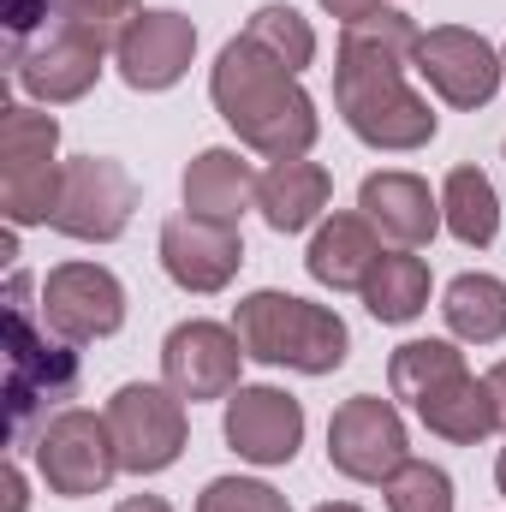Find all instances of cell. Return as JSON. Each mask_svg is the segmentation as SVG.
I'll return each mask as SVG.
<instances>
[{
  "label": "cell",
  "instance_id": "obj_1",
  "mask_svg": "<svg viewBox=\"0 0 506 512\" xmlns=\"http://www.w3.org/2000/svg\"><path fill=\"white\" fill-rule=\"evenodd\" d=\"M423 30L405 18V12H370V18H352L340 30V54H334V108L346 131L370 149L387 155H405V149H423L435 137V114L429 102L405 84V66L417 54Z\"/></svg>",
  "mask_w": 506,
  "mask_h": 512
},
{
  "label": "cell",
  "instance_id": "obj_2",
  "mask_svg": "<svg viewBox=\"0 0 506 512\" xmlns=\"http://www.w3.org/2000/svg\"><path fill=\"white\" fill-rule=\"evenodd\" d=\"M209 96L215 114L239 131V143L268 155V161H298L316 143V102L298 84V72H286L274 54H262L251 36H233L209 72Z\"/></svg>",
  "mask_w": 506,
  "mask_h": 512
},
{
  "label": "cell",
  "instance_id": "obj_3",
  "mask_svg": "<svg viewBox=\"0 0 506 512\" xmlns=\"http://www.w3.org/2000/svg\"><path fill=\"white\" fill-rule=\"evenodd\" d=\"M233 334L245 346V358L274 364V370H298V376H334L352 352L346 322L328 304L292 298V292H251L233 310Z\"/></svg>",
  "mask_w": 506,
  "mask_h": 512
},
{
  "label": "cell",
  "instance_id": "obj_4",
  "mask_svg": "<svg viewBox=\"0 0 506 512\" xmlns=\"http://www.w3.org/2000/svg\"><path fill=\"white\" fill-rule=\"evenodd\" d=\"M72 387H78V358L36 334L30 274H12L6 280V411H12V435L24 441L36 399H66Z\"/></svg>",
  "mask_w": 506,
  "mask_h": 512
},
{
  "label": "cell",
  "instance_id": "obj_5",
  "mask_svg": "<svg viewBox=\"0 0 506 512\" xmlns=\"http://www.w3.org/2000/svg\"><path fill=\"white\" fill-rule=\"evenodd\" d=\"M108 429H114V447H120V471L131 477H155L167 471L179 453H185V399L161 382H126L114 399H108Z\"/></svg>",
  "mask_w": 506,
  "mask_h": 512
},
{
  "label": "cell",
  "instance_id": "obj_6",
  "mask_svg": "<svg viewBox=\"0 0 506 512\" xmlns=\"http://www.w3.org/2000/svg\"><path fill=\"white\" fill-rule=\"evenodd\" d=\"M131 209H137V179L114 155H78L66 161V179H60V203H54V233L66 239H84V245H114L131 227Z\"/></svg>",
  "mask_w": 506,
  "mask_h": 512
},
{
  "label": "cell",
  "instance_id": "obj_7",
  "mask_svg": "<svg viewBox=\"0 0 506 512\" xmlns=\"http://www.w3.org/2000/svg\"><path fill=\"white\" fill-rule=\"evenodd\" d=\"M36 471L66 501L102 495L114 483V471H120V447H114L108 417H96V411H60V417H48L42 435H36Z\"/></svg>",
  "mask_w": 506,
  "mask_h": 512
},
{
  "label": "cell",
  "instance_id": "obj_8",
  "mask_svg": "<svg viewBox=\"0 0 506 512\" xmlns=\"http://www.w3.org/2000/svg\"><path fill=\"white\" fill-rule=\"evenodd\" d=\"M42 322L66 346H90V340L120 334V322H126L120 274L102 268V262H60V268H48V280H42Z\"/></svg>",
  "mask_w": 506,
  "mask_h": 512
},
{
  "label": "cell",
  "instance_id": "obj_9",
  "mask_svg": "<svg viewBox=\"0 0 506 512\" xmlns=\"http://www.w3.org/2000/svg\"><path fill=\"white\" fill-rule=\"evenodd\" d=\"M405 459H411V447H405V417L393 411V399L358 393L328 417V465L340 477L387 483Z\"/></svg>",
  "mask_w": 506,
  "mask_h": 512
},
{
  "label": "cell",
  "instance_id": "obj_10",
  "mask_svg": "<svg viewBox=\"0 0 506 512\" xmlns=\"http://www.w3.org/2000/svg\"><path fill=\"white\" fill-rule=\"evenodd\" d=\"M411 66L423 72V84H429L447 108H489L495 90H501V78H506L501 54H495L477 30H465V24H435V30H423Z\"/></svg>",
  "mask_w": 506,
  "mask_h": 512
},
{
  "label": "cell",
  "instance_id": "obj_11",
  "mask_svg": "<svg viewBox=\"0 0 506 512\" xmlns=\"http://www.w3.org/2000/svg\"><path fill=\"white\" fill-rule=\"evenodd\" d=\"M239 370H245V346L233 328L221 322H179L161 340V376L179 399H233L239 393Z\"/></svg>",
  "mask_w": 506,
  "mask_h": 512
},
{
  "label": "cell",
  "instance_id": "obj_12",
  "mask_svg": "<svg viewBox=\"0 0 506 512\" xmlns=\"http://www.w3.org/2000/svg\"><path fill=\"white\" fill-rule=\"evenodd\" d=\"M102 60H108V36L60 18V30H54L48 42H36L30 54H12V72H18V84H24L36 102L60 108V102H78V96L96 90Z\"/></svg>",
  "mask_w": 506,
  "mask_h": 512
},
{
  "label": "cell",
  "instance_id": "obj_13",
  "mask_svg": "<svg viewBox=\"0 0 506 512\" xmlns=\"http://www.w3.org/2000/svg\"><path fill=\"white\" fill-rule=\"evenodd\" d=\"M239 262H245V239H239V227H227V221L173 215V221L161 227V268H167V280H173L179 292H197V298L227 292L233 274H239Z\"/></svg>",
  "mask_w": 506,
  "mask_h": 512
},
{
  "label": "cell",
  "instance_id": "obj_14",
  "mask_svg": "<svg viewBox=\"0 0 506 512\" xmlns=\"http://www.w3.org/2000/svg\"><path fill=\"white\" fill-rule=\"evenodd\" d=\"M191 54H197V24L185 12H167V6L137 12L114 36V60H120V78L131 90H173L191 72Z\"/></svg>",
  "mask_w": 506,
  "mask_h": 512
},
{
  "label": "cell",
  "instance_id": "obj_15",
  "mask_svg": "<svg viewBox=\"0 0 506 512\" xmlns=\"http://www.w3.org/2000/svg\"><path fill=\"white\" fill-rule=\"evenodd\" d=\"M227 447L251 465H292L304 447V405L280 387H239L227 399Z\"/></svg>",
  "mask_w": 506,
  "mask_h": 512
},
{
  "label": "cell",
  "instance_id": "obj_16",
  "mask_svg": "<svg viewBox=\"0 0 506 512\" xmlns=\"http://www.w3.org/2000/svg\"><path fill=\"white\" fill-rule=\"evenodd\" d=\"M364 221L376 227L387 245L399 251H423L441 233V197L417 179V173H370L358 191Z\"/></svg>",
  "mask_w": 506,
  "mask_h": 512
},
{
  "label": "cell",
  "instance_id": "obj_17",
  "mask_svg": "<svg viewBox=\"0 0 506 512\" xmlns=\"http://www.w3.org/2000/svg\"><path fill=\"white\" fill-rule=\"evenodd\" d=\"M381 256H387L381 251V233L364 215H328L316 227L310 251H304V268L328 292H364V280H370V268H376Z\"/></svg>",
  "mask_w": 506,
  "mask_h": 512
},
{
  "label": "cell",
  "instance_id": "obj_18",
  "mask_svg": "<svg viewBox=\"0 0 506 512\" xmlns=\"http://www.w3.org/2000/svg\"><path fill=\"white\" fill-rule=\"evenodd\" d=\"M328 197H334V179H328L322 161L298 155V161H268V173H256V209H262V221L274 233L316 227L322 209H328Z\"/></svg>",
  "mask_w": 506,
  "mask_h": 512
},
{
  "label": "cell",
  "instance_id": "obj_19",
  "mask_svg": "<svg viewBox=\"0 0 506 512\" xmlns=\"http://www.w3.org/2000/svg\"><path fill=\"white\" fill-rule=\"evenodd\" d=\"M411 411L423 417L429 435H441V441H453V447H477V441H489V435L501 429L495 393H489V382H477L471 370H459V376H447L441 387H429Z\"/></svg>",
  "mask_w": 506,
  "mask_h": 512
},
{
  "label": "cell",
  "instance_id": "obj_20",
  "mask_svg": "<svg viewBox=\"0 0 506 512\" xmlns=\"http://www.w3.org/2000/svg\"><path fill=\"white\" fill-rule=\"evenodd\" d=\"M245 209H256V173L239 149H203L185 167V215L203 221H227L239 227Z\"/></svg>",
  "mask_w": 506,
  "mask_h": 512
},
{
  "label": "cell",
  "instance_id": "obj_21",
  "mask_svg": "<svg viewBox=\"0 0 506 512\" xmlns=\"http://www.w3.org/2000/svg\"><path fill=\"white\" fill-rule=\"evenodd\" d=\"M441 227L471 245V251H489L495 233H501V197L489 185L483 167H453L447 185H441Z\"/></svg>",
  "mask_w": 506,
  "mask_h": 512
},
{
  "label": "cell",
  "instance_id": "obj_22",
  "mask_svg": "<svg viewBox=\"0 0 506 512\" xmlns=\"http://www.w3.org/2000/svg\"><path fill=\"white\" fill-rule=\"evenodd\" d=\"M364 304H370V316L387 322V328L417 322L429 310V262L411 256V251L381 256L376 268H370V280H364Z\"/></svg>",
  "mask_w": 506,
  "mask_h": 512
},
{
  "label": "cell",
  "instance_id": "obj_23",
  "mask_svg": "<svg viewBox=\"0 0 506 512\" xmlns=\"http://www.w3.org/2000/svg\"><path fill=\"white\" fill-rule=\"evenodd\" d=\"M441 316H447L453 340L495 346L506 334V280L501 274H459V280L441 292Z\"/></svg>",
  "mask_w": 506,
  "mask_h": 512
},
{
  "label": "cell",
  "instance_id": "obj_24",
  "mask_svg": "<svg viewBox=\"0 0 506 512\" xmlns=\"http://www.w3.org/2000/svg\"><path fill=\"white\" fill-rule=\"evenodd\" d=\"M465 370V352L453 346V340H405L399 352H393V364H387V387H393V399H423L429 387H441L447 376H459Z\"/></svg>",
  "mask_w": 506,
  "mask_h": 512
},
{
  "label": "cell",
  "instance_id": "obj_25",
  "mask_svg": "<svg viewBox=\"0 0 506 512\" xmlns=\"http://www.w3.org/2000/svg\"><path fill=\"white\" fill-rule=\"evenodd\" d=\"M60 179H66V161L0 173V215H6V227H42V221H54Z\"/></svg>",
  "mask_w": 506,
  "mask_h": 512
},
{
  "label": "cell",
  "instance_id": "obj_26",
  "mask_svg": "<svg viewBox=\"0 0 506 512\" xmlns=\"http://www.w3.org/2000/svg\"><path fill=\"white\" fill-rule=\"evenodd\" d=\"M60 149V120L36 114V108H6L0 120V173H24V167H48Z\"/></svg>",
  "mask_w": 506,
  "mask_h": 512
},
{
  "label": "cell",
  "instance_id": "obj_27",
  "mask_svg": "<svg viewBox=\"0 0 506 512\" xmlns=\"http://www.w3.org/2000/svg\"><path fill=\"white\" fill-rule=\"evenodd\" d=\"M245 36H251L262 54H274L286 72H304V66L316 60V30H310V18L292 12V6H256L251 24H245Z\"/></svg>",
  "mask_w": 506,
  "mask_h": 512
},
{
  "label": "cell",
  "instance_id": "obj_28",
  "mask_svg": "<svg viewBox=\"0 0 506 512\" xmlns=\"http://www.w3.org/2000/svg\"><path fill=\"white\" fill-rule=\"evenodd\" d=\"M381 495H387V512H453V477L429 459H405L381 483Z\"/></svg>",
  "mask_w": 506,
  "mask_h": 512
},
{
  "label": "cell",
  "instance_id": "obj_29",
  "mask_svg": "<svg viewBox=\"0 0 506 512\" xmlns=\"http://www.w3.org/2000/svg\"><path fill=\"white\" fill-rule=\"evenodd\" d=\"M197 512H292L280 489L256 483V477H215L203 495H197Z\"/></svg>",
  "mask_w": 506,
  "mask_h": 512
},
{
  "label": "cell",
  "instance_id": "obj_30",
  "mask_svg": "<svg viewBox=\"0 0 506 512\" xmlns=\"http://www.w3.org/2000/svg\"><path fill=\"white\" fill-rule=\"evenodd\" d=\"M54 12L66 24H84V30L114 36V30H126L131 18H137V0H54Z\"/></svg>",
  "mask_w": 506,
  "mask_h": 512
},
{
  "label": "cell",
  "instance_id": "obj_31",
  "mask_svg": "<svg viewBox=\"0 0 506 512\" xmlns=\"http://www.w3.org/2000/svg\"><path fill=\"white\" fill-rule=\"evenodd\" d=\"M42 18H48V0H12V6H6V24H12V42H18V36H30V30H36Z\"/></svg>",
  "mask_w": 506,
  "mask_h": 512
},
{
  "label": "cell",
  "instance_id": "obj_32",
  "mask_svg": "<svg viewBox=\"0 0 506 512\" xmlns=\"http://www.w3.org/2000/svg\"><path fill=\"white\" fill-rule=\"evenodd\" d=\"M393 0H322V12H334L340 24H352V18H370V12H387Z\"/></svg>",
  "mask_w": 506,
  "mask_h": 512
},
{
  "label": "cell",
  "instance_id": "obj_33",
  "mask_svg": "<svg viewBox=\"0 0 506 512\" xmlns=\"http://www.w3.org/2000/svg\"><path fill=\"white\" fill-rule=\"evenodd\" d=\"M0 512H24V471L18 465H6V507Z\"/></svg>",
  "mask_w": 506,
  "mask_h": 512
},
{
  "label": "cell",
  "instance_id": "obj_34",
  "mask_svg": "<svg viewBox=\"0 0 506 512\" xmlns=\"http://www.w3.org/2000/svg\"><path fill=\"white\" fill-rule=\"evenodd\" d=\"M483 382H489V393H495V411H501V429H506V358L483 376Z\"/></svg>",
  "mask_w": 506,
  "mask_h": 512
},
{
  "label": "cell",
  "instance_id": "obj_35",
  "mask_svg": "<svg viewBox=\"0 0 506 512\" xmlns=\"http://www.w3.org/2000/svg\"><path fill=\"white\" fill-rule=\"evenodd\" d=\"M114 512H173V507H167L161 495H131V501H120Z\"/></svg>",
  "mask_w": 506,
  "mask_h": 512
},
{
  "label": "cell",
  "instance_id": "obj_36",
  "mask_svg": "<svg viewBox=\"0 0 506 512\" xmlns=\"http://www.w3.org/2000/svg\"><path fill=\"white\" fill-rule=\"evenodd\" d=\"M495 483H501V495H506V447H501V459H495Z\"/></svg>",
  "mask_w": 506,
  "mask_h": 512
},
{
  "label": "cell",
  "instance_id": "obj_37",
  "mask_svg": "<svg viewBox=\"0 0 506 512\" xmlns=\"http://www.w3.org/2000/svg\"><path fill=\"white\" fill-rule=\"evenodd\" d=\"M316 512H364V507H346V501H328V507H316Z\"/></svg>",
  "mask_w": 506,
  "mask_h": 512
},
{
  "label": "cell",
  "instance_id": "obj_38",
  "mask_svg": "<svg viewBox=\"0 0 506 512\" xmlns=\"http://www.w3.org/2000/svg\"><path fill=\"white\" fill-rule=\"evenodd\" d=\"M501 66H506V54H501Z\"/></svg>",
  "mask_w": 506,
  "mask_h": 512
}]
</instances>
